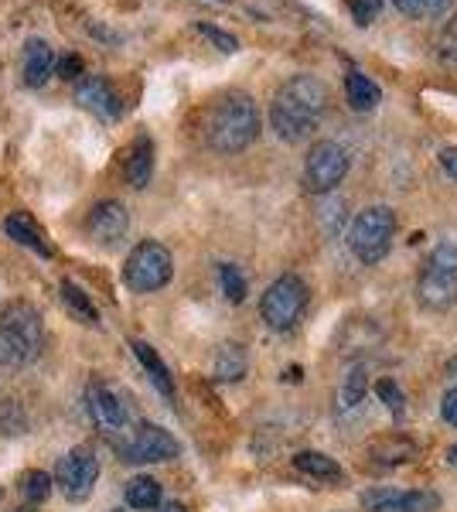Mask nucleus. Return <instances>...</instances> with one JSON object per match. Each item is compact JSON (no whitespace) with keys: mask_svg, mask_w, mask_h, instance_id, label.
Masks as SVG:
<instances>
[{"mask_svg":"<svg viewBox=\"0 0 457 512\" xmlns=\"http://www.w3.org/2000/svg\"><path fill=\"white\" fill-rule=\"evenodd\" d=\"M246 376V352L239 349L236 342L222 345L219 355H215V379L222 383H236V379Z\"/></svg>","mask_w":457,"mask_h":512,"instance_id":"obj_21","label":"nucleus"},{"mask_svg":"<svg viewBox=\"0 0 457 512\" xmlns=\"http://www.w3.org/2000/svg\"><path fill=\"white\" fill-rule=\"evenodd\" d=\"M174 274V256L164 243L157 239H144L130 250L127 263H123V280H127L130 291L137 294H154L161 287H168Z\"/></svg>","mask_w":457,"mask_h":512,"instance_id":"obj_6","label":"nucleus"},{"mask_svg":"<svg viewBox=\"0 0 457 512\" xmlns=\"http://www.w3.org/2000/svg\"><path fill=\"white\" fill-rule=\"evenodd\" d=\"M24 427H28V417H24L21 403L0 400V434L14 437V434H24Z\"/></svg>","mask_w":457,"mask_h":512,"instance_id":"obj_30","label":"nucleus"},{"mask_svg":"<svg viewBox=\"0 0 457 512\" xmlns=\"http://www.w3.org/2000/svg\"><path fill=\"white\" fill-rule=\"evenodd\" d=\"M348 175V151L338 140H318L304 158V192L328 195Z\"/></svg>","mask_w":457,"mask_h":512,"instance_id":"obj_8","label":"nucleus"},{"mask_svg":"<svg viewBox=\"0 0 457 512\" xmlns=\"http://www.w3.org/2000/svg\"><path fill=\"white\" fill-rule=\"evenodd\" d=\"M116 451L127 465H154V461H171L181 454V444L157 424H137L130 437L116 441Z\"/></svg>","mask_w":457,"mask_h":512,"instance_id":"obj_9","label":"nucleus"},{"mask_svg":"<svg viewBox=\"0 0 457 512\" xmlns=\"http://www.w3.org/2000/svg\"><path fill=\"white\" fill-rule=\"evenodd\" d=\"M130 349H134V355H137L140 366L147 369V376H151V383L157 386V393H161L164 400H174V383H171L168 366H164V362H161V355H157L147 342H134V345H130Z\"/></svg>","mask_w":457,"mask_h":512,"instance_id":"obj_18","label":"nucleus"},{"mask_svg":"<svg viewBox=\"0 0 457 512\" xmlns=\"http://www.w3.org/2000/svg\"><path fill=\"white\" fill-rule=\"evenodd\" d=\"M62 297H65V304H69V308L76 311L82 321H86V325H96V321H99V311L93 308V301H89V297L82 294L72 280H62Z\"/></svg>","mask_w":457,"mask_h":512,"instance_id":"obj_27","label":"nucleus"},{"mask_svg":"<svg viewBox=\"0 0 457 512\" xmlns=\"http://www.w3.org/2000/svg\"><path fill=\"white\" fill-rule=\"evenodd\" d=\"M376 393H379V400L386 403L389 414H396V417L403 414V403H406V400H403V390L393 383V379H382V383L376 386Z\"/></svg>","mask_w":457,"mask_h":512,"instance_id":"obj_33","label":"nucleus"},{"mask_svg":"<svg viewBox=\"0 0 457 512\" xmlns=\"http://www.w3.org/2000/svg\"><path fill=\"white\" fill-rule=\"evenodd\" d=\"M304 308H307V284L294 274L273 280L260 301V315L273 332H290L301 321Z\"/></svg>","mask_w":457,"mask_h":512,"instance_id":"obj_7","label":"nucleus"},{"mask_svg":"<svg viewBox=\"0 0 457 512\" xmlns=\"http://www.w3.org/2000/svg\"><path fill=\"white\" fill-rule=\"evenodd\" d=\"M161 512H185V506L181 502H168V506H161Z\"/></svg>","mask_w":457,"mask_h":512,"instance_id":"obj_37","label":"nucleus"},{"mask_svg":"<svg viewBox=\"0 0 457 512\" xmlns=\"http://www.w3.org/2000/svg\"><path fill=\"white\" fill-rule=\"evenodd\" d=\"M434 48H437V62L440 65H447V69H457V11L444 21V28L437 31Z\"/></svg>","mask_w":457,"mask_h":512,"instance_id":"obj_23","label":"nucleus"},{"mask_svg":"<svg viewBox=\"0 0 457 512\" xmlns=\"http://www.w3.org/2000/svg\"><path fill=\"white\" fill-rule=\"evenodd\" d=\"M205 144L215 154H239L260 137V110H256L253 96L243 89H229L222 93L205 113Z\"/></svg>","mask_w":457,"mask_h":512,"instance_id":"obj_2","label":"nucleus"},{"mask_svg":"<svg viewBox=\"0 0 457 512\" xmlns=\"http://www.w3.org/2000/svg\"><path fill=\"white\" fill-rule=\"evenodd\" d=\"M393 233H396V216L389 205H372V209H362L359 216L352 219V229H348V250L359 263L372 267L393 246Z\"/></svg>","mask_w":457,"mask_h":512,"instance_id":"obj_5","label":"nucleus"},{"mask_svg":"<svg viewBox=\"0 0 457 512\" xmlns=\"http://www.w3.org/2000/svg\"><path fill=\"white\" fill-rule=\"evenodd\" d=\"M151 175H154V140L147 134H140L134 144H130V154H127V164H123V178H127L130 188H147L151 185Z\"/></svg>","mask_w":457,"mask_h":512,"instance_id":"obj_16","label":"nucleus"},{"mask_svg":"<svg viewBox=\"0 0 457 512\" xmlns=\"http://www.w3.org/2000/svg\"><path fill=\"white\" fill-rule=\"evenodd\" d=\"M382 4H386V0H348V14H352V21L359 24V28H369L382 14Z\"/></svg>","mask_w":457,"mask_h":512,"instance_id":"obj_31","label":"nucleus"},{"mask_svg":"<svg viewBox=\"0 0 457 512\" xmlns=\"http://www.w3.org/2000/svg\"><path fill=\"white\" fill-rule=\"evenodd\" d=\"M21 72H24V86H31V89H38V86H45V82H48V76L55 72V52H52V45H48L45 38H28V41H24Z\"/></svg>","mask_w":457,"mask_h":512,"instance_id":"obj_15","label":"nucleus"},{"mask_svg":"<svg viewBox=\"0 0 457 512\" xmlns=\"http://www.w3.org/2000/svg\"><path fill=\"white\" fill-rule=\"evenodd\" d=\"M396 11H403L406 18H440V14H447V7L454 4V0H393Z\"/></svg>","mask_w":457,"mask_h":512,"instance_id":"obj_26","label":"nucleus"},{"mask_svg":"<svg viewBox=\"0 0 457 512\" xmlns=\"http://www.w3.org/2000/svg\"><path fill=\"white\" fill-rule=\"evenodd\" d=\"M219 284H222V294L229 297L232 304L246 301V277L236 263H222L219 267Z\"/></svg>","mask_w":457,"mask_h":512,"instance_id":"obj_28","label":"nucleus"},{"mask_svg":"<svg viewBox=\"0 0 457 512\" xmlns=\"http://www.w3.org/2000/svg\"><path fill=\"white\" fill-rule=\"evenodd\" d=\"M447 461H451V465H457V444H454L451 451H447Z\"/></svg>","mask_w":457,"mask_h":512,"instance_id":"obj_38","label":"nucleus"},{"mask_svg":"<svg viewBox=\"0 0 457 512\" xmlns=\"http://www.w3.org/2000/svg\"><path fill=\"white\" fill-rule=\"evenodd\" d=\"M365 390H369V373H365V366H352L342 383V396H338V400H342V410L359 407L365 400Z\"/></svg>","mask_w":457,"mask_h":512,"instance_id":"obj_24","label":"nucleus"},{"mask_svg":"<svg viewBox=\"0 0 457 512\" xmlns=\"http://www.w3.org/2000/svg\"><path fill=\"white\" fill-rule=\"evenodd\" d=\"M52 485H55V478L48 472H28L21 478V492L28 502H45L48 495H52Z\"/></svg>","mask_w":457,"mask_h":512,"instance_id":"obj_29","label":"nucleus"},{"mask_svg":"<svg viewBox=\"0 0 457 512\" xmlns=\"http://www.w3.org/2000/svg\"><path fill=\"white\" fill-rule=\"evenodd\" d=\"M55 72L62 79H82V59L79 55H62V59H55Z\"/></svg>","mask_w":457,"mask_h":512,"instance_id":"obj_34","label":"nucleus"},{"mask_svg":"<svg viewBox=\"0 0 457 512\" xmlns=\"http://www.w3.org/2000/svg\"><path fill=\"white\" fill-rule=\"evenodd\" d=\"M324 113H328V86L318 76L301 72V76H290L273 93L270 127L287 144H301L321 127Z\"/></svg>","mask_w":457,"mask_h":512,"instance_id":"obj_1","label":"nucleus"},{"mask_svg":"<svg viewBox=\"0 0 457 512\" xmlns=\"http://www.w3.org/2000/svg\"><path fill=\"white\" fill-rule=\"evenodd\" d=\"M369 512H434L440 499L434 492H400V489H372L362 495Z\"/></svg>","mask_w":457,"mask_h":512,"instance_id":"obj_14","label":"nucleus"},{"mask_svg":"<svg viewBox=\"0 0 457 512\" xmlns=\"http://www.w3.org/2000/svg\"><path fill=\"white\" fill-rule=\"evenodd\" d=\"M440 168H444L447 175L457 181V147H447V151H440Z\"/></svg>","mask_w":457,"mask_h":512,"instance_id":"obj_36","label":"nucleus"},{"mask_svg":"<svg viewBox=\"0 0 457 512\" xmlns=\"http://www.w3.org/2000/svg\"><path fill=\"white\" fill-rule=\"evenodd\" d=\"M45 349V321L28 301L0 304V366L24 369Z\"/></svg>","mask_w":457,"mask_h":512,"instance_id":"obj_3","label":"nucleus"},{"mask_svg":"<svg viewBox=\"0 0 457 512\" xmlns=\"http://www.w3.org/2000/svg\"><path fill=\"white\" fill-rule=\"evenodd\" d=\"M127 502L134 509H157L161 506V485L147 475H137L127 482Z\"/></svg>","mask_w":457,"mask_h":512,"instance_id":"obj_22","label":"nucleus"},{"mask_svg":"<svg viewBox=\"0 0 457 512\" xmlns=\"http://www.w3.org/2000/svg\"><path fill=\"white\" fill-rule=\"evenodd\" d=\"M14 512H31V509H14Z\"/></svg>","mask_w":457,"mask_h":512,"instance_id":"obj_39","label":"nucleus"},{"mask_svg":"<svg viewBox=\"0 0 457 512\" xmlns=\"http://www.w3.org/2000/svg\"><path fill=\"white\" fill-rule=\"evenodd\" d=\"M372 454H376L382 465H400V461H410L417 454V444L406 441V437H393V441H379Z\"/></svg>","mask_w":457,"mask_h":512,"instance_id":"obj_25","label":"nucleus"},{"mask_svg":"<svg viewBox=\"0 0 457 512\" xmlns=\"http://www.w3.org/2000/svg\"><path fill=\"white\" fill-rule=\"evenodd\" d=\"M345 99H348V106H352L355 113H372L382 103V89L369 76H365V72L348 69V76H345Z\"/></svg>","mask_w":457,"mask_h":512,"instance_id":"obj_17","label":"nucleus"},{"mask_svg":"<svg viewBox=\"0 0 457 512\" xmlns=\"http://www.w3.org/2000/svg\"><path fill=\"white\" fill-rule=\"evenodd\" d=\"M86 229H89V236H93L99 246L120 243V239L127 236V229H130V212H127V205L116 202V198H110V202L93 205V212H89V219H86Z\"/></svg>","mask_w":457,"mask_h":512,"instance_id":"obj_13","label":"nucleus"},{"mask_svg":"<svg viewBox=\"0 0 457 512\" xmlns=\"http://www.w3.org/2000/svg\"><path fill=\"white\" fill-rule=\"evenodd\" d=\"M86 407H89V417H93V424L106 437H116V441H120V434L130 427L127 400H123V393H116L110 383H103V379H93V383H89Z\"/></svg>","mask_w":457,"mask_h":512,"instance_id":"obj_11","label":"nucleus"},{"mask_svg":"<svg viewBox=\"0 0 457 512\" xmlns=\"http://www.w3.org/2000/svg\"><path fill=\"white\" fill-rule=\"evenodd\" d=\"M76 103L82 106V110H89L93 117L113 123L123 117V103L120 96H116V89L110 86V79L103 76H86L79 79L76 86Z\"/></svg>","mask_w":457,"mask_h":512,"instance_id":"obj_12","label":"nucleus"},{"mask_svg":"<svg viewBox=\"0 0 457 512\" xmlns=\"http://www.w3.org/2000/svg\"><path fill=\"white\" fill-rule=\"evenodd\" d=\"M417 301L427 311H451L457 304V243H437L417 277Z\"/></svg>","mask_w":457,"mask_h":512,"instance_id":"obj_4","label":"nucleus"},{"mask_svg":"<svg viewBox=\"0 0 457 512\" xmlns=\"http://www.w3.org/2000/svg\"><path fill=\"white\" fill-rule=\"evenodd\" d=\"M198 35H205L215 48H219V52H226V55L239 52V38L229 35V31H222V28H215V24H198Z\"/></svg>","mask_w":457,"mask_h":512,"instance_id":"obj_32","label":"nucleus"},{"mask_svg":"<svg viewBox=\"0 0 457 512\" xmlns=\"http://www.w3.org/2000/svg\"><path fill=\"white\" fill-rule=\"evenodd\" d=\"M96 478L99 461L89 448H72L55 468V485L69 502H86L96 489Z\"/></svg>","mask_w":457,"mask_h":512,"instance_id":"obj_10","label":"nucleus"},{"mask_svg":"<svg viewBox=\"0 0 457 512\" xmlns=\"http://www.w3.org/2000/svg\"><path fill=\"white\" fill-rule=\"evenodd\" d=\"M4 229H7V236L11 239H18L21 246H31L38 256H52V246L45 243V233L38 229V222L35 219H28L24 212H18V216H11L4 222Z\"/></svg>","mask_w":457,"mask_h":512,"instance_id":"obj_19","label":"nucleus"},{"mask_svg":"<svg viewBox=\"0 0 457 512\" xmlns=\"http://www.w3.org/2000/svg\"><path fill=\"white\" fill-rule=\"evenodd\" d=\"M440 417L447 420V424L457 427V390H447L444 400H440Z\"/></svg>","mask_w":457,"mask_h":512,"instance_id":"obj_35","label":"nucleus"},{"mask_svg":"<svg viewBox=\"0 0 457 512\" xmlns=\"http://www.w3.org/2000/svg\"><path fill=\"white\" fill-rule=\"evenodd\" d=\"M294 465H297V472H304L311 478H324V482H338V478L345 475L342 465H338L335 458H328V454H321V451H301L294 458Z\"/></svg>","mask_w":457,"mask_h":512,"instance_id":"obj_20","label":"nucleus"}]
</instances>
